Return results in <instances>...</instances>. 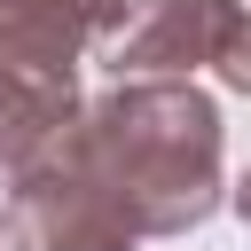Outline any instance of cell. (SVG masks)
I'll use <instances>...</instances> for the list:
<instances>
[{"instance_id": "obj_7", "label": "cell", "mask_w": 251, "mask_h": 251, "mask_svg": "<svg viewBox=\"0 0 251 251\" xmlns=\"http://www.w3.org/2000/svg\"><path fill=\"white\" fill-rule=\"evenodd\" d=\"M227 204H235V212H243V227H251V173H243V180L227 188Z\"/></svg>"}, {"instance_id": "obj_2", "label": "cell", "mask_w": 251, "mask_h": 251, "mask_svg": "<svg viewBox=\"0 0 251 251\" xmlns=\"http://www.w3.org/2000/svg\"><path fill=\"white\" fill-rule=\"evenodd\" d=\"M0 243H8V251H133V243H141L126 196L110 188V173H102L94 149L78 141V118H71L55 141H39L31 157L8 165Z\"/></svg>"}, {"instance_id": "obj_5", "label": "cell", "mask_w": 251, "mask_h": 251, "mask_svg": "<svg viewBox=\"0 0 251 251\" xmlns=\"http://www.w3.org/2000/svg\"><path fill=\"white\" fill-rule=\"evenodd\" d=\"M78 78H39V71H0V165L31 157L78 118Z\"/></svg>"}, {"instance_id": "obj_4", "label": "cell", "mask_w": 251, "mask_h": 251, "mask_svg": "<svg viewBox=\"0 0 251 251\" xmlns=\"http://www.w3.org/2000/svg\"><path fill=\"white\" fill-rule=\"evenodd\" d=\"M126 0H0V71L78 78V63L118 31Z\"/></svg>"}, {"instance_id": "obj_3", "label": "cell", "mask_w": 251, "mask_h": 251, "mask_svg": "<svg viewBox=\"0 0 251 251\" xmlns=\"http://www.w3.org/2000/svg\"><path fill=\"white\" fill-rule=\"evenodd\" d=\"M235 24H243V0H126L102 55L118 78H196L220 63Z\"/></svg>"}, {"instance_id": "obj_8", "label": "cell", "mask_w": 251, "mask_h": 251, "mask_svg": "<svg viewBox=\"0 0 251 251\" xmlns=\"http://www.w3.org/2000/svg\"><path fill=\"white\" fill-rule=\"evenodd\" d=\"M0 251H8V243H0Z\"/></svg>"}, {"instance_id": "obj_6", "label": "cell", "mask_w": 251, "mask_h": 251, "mask_svg": "<svg viewBox=\"0 0 251 251\" xmlns=\"http://www.w3.org/2000/svg\"><path fill=\"white\" fill-rule=\"evenodd\" d=\"M212 71H220V78H227L235 94H251V16L235 24V39L220 47V63H212Z\"/></svg>"}, {"instance_id": "obj_1", "label": "cell", "mask_w": 251, "mask_h": 251, "mask_svg": "<svg viewBox=\"0 0 251 251\" xmlns=\"http://www.w3.org/2000/svg\"><path fill=\"white\" fill-rule=\"evenodd\" d=\"M78 141L94 149L141 235H188L227 204V126L196 78H118L102 102L78 110Z\"/></svg>"}]
</instances>
